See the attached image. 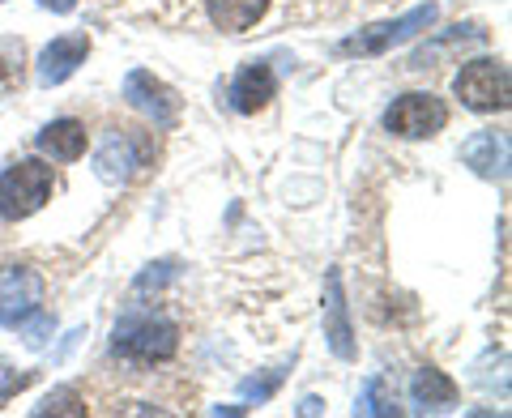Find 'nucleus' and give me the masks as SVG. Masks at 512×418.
Masks as SVG:
<instances>
[{
    "label": "nucleus",
    "mask_w": 512,
    "mask_h": 418,
    "mask_svg": "<svg viewBox=\"0 0 512 418\" xmlns=\"http://www.w3.org/2000/svg\"><path fill=\"white\" fill-rule=\"evenodd\" d=\"M90 146V133H86V124L82 120H52V124H43V133L35 137V150L43 158H52V163H77V158L86 154Z\"/></svg>",
    "instance_id": "12"
},
{
    "label": "nucleus",
    "mask_w": 512,
    "mask_h": 418,
    "mask_svg": "<svg viewBox=\"0 0 512 418\" xmlns=\"http://www.w3.org/2000/svg\"><path fill=\"white\" fill-rule=\"evenodd\" d=\"M43 9H52V13H73L77 9V0H39Z\"/></svg>",
    "instance_id": "22"
},
{
    "label": "nucleus",
    "mask_w": 512,
    "mask_h": 418,
    "mask_svg": "<svg viewBox=\"0 0 512 418\" xmlns=\"http://www.w3.org/2000/svg\"><path fill=\"white\" fill-rule=\"evenodd\" d=\"M141 158H146V154L137 150L133 137H128V133H111V137H103V146L94 150V175H99L103 184L120 188V184H128L137 175Z\"/></svg>",
    "instance_id": "10"
},
{
    "label": "nucleus",
    "mask_w": 512,
    "mask_h": 418,
    "mask_svg": "<svg viewBox=\"0 0 512 418\" xmlns=\"http://www.w3.org/2000/svg\"><path fill=\"white\" fill-rule=\"evenodd\" d=\"M325 337H329V350H333V355H338L342 363H355V359H359L355 329H350V312H346L342 273H338V269L325 273Z\"/></svg>",
    "instance_id": "8"
},
{
    "label": "nucleus",
    "mask_w": 512,
    "mask_h": 418,
    "mask_svg": "<svg viewBox=\"0 0 512 418\" xmlns=\"http://www.w3.org/2000/svg\"><path fill=\"white\" fill-rule=\"evenodd\" d=\"M274 94H278L274 69H269L265 60H252V64H244V69L235 73L227 99H231V107L239 111V116H256L261 107H269V99H274Z\"/></svg>",
    "instance_id": "9"
},
{
    "label": "nucleus",
    "mask_w": 512,
    "mask_h": 418,
    "mask_svg": "<svg viewBox=\"0 0 512 418\" xmlns=\"http://www.w3.org/2000/svg\"><path fill=\"white\" fill-rule=\"evenodd\" d=\"M111 350L128 363H167L180 350V325L167 316L141 312V303H128V312L116 320V333H111Z\"/></svg>",
    "instance_id": "1"
},
{
    "label": "nucleus",
    "mask_w": 512,
    "mask_h": 418,
    "mask_svg": "<svg viewBox=\"0 0 512 418\" xmlns=\"http://www.w3.org/2000/svg\"><path fill=\"white\" fill-rule=\"evenodd\" d=\"M487 39V30L483 26H453V30H444V35L436 39V43H427V47H419V52L410 56V69H431L444 52H457V47H466V43H483Z\"/></svg>",
    "instance_id": "16"
},
{
    "label": "nucleus",
    "mask_w": 512,
    "mask_h": 418,
    "mask_svg": "<svg viewBox=\"0 0 512 418\" xmlns=\"http://www.w3.org/2000/svg\"><path fill=\"white\" fill-rule=\"evenodd\" d=\"M35 414H73V418H82L86 401H82V393H77V389H56V393H47L39 401Z\"/></svg>",
    "instance_id": "20"
},
{
    "label": "nucleus",
    "mask_w": 512,
    "mask_h": 418,
    "mask_svg": "<svg viewBox=\"0 0 512 418\" xmlns=\"http://www.w3.org/2000/svg\"><path fill=\"white\" fill-rule=\"evenodd\" d=\"M86 56H90V39L86 35H60V39H52L39 52V82L43 86L69 82V77L86 64Z\"/></svg>",
    "instance_id": "11"
},
{
    "label": "nucleus",
    "mask_w": 512,
    "mask_h": 418,
    "mask_svg": "<svg viewBox=\"0 0 512 418\" xmlns=\"http://www.w3.org/2000/svg\"><path fill=\"white\" fill-rule=\"evenodd\" d=\"M444 124H448V107L431 90L402 94V99H393L389 111H384V128H389L393 137H406V141L436 137Z\"/></svg>",
    "instance_id": "5"
},
{
    "label": "nucleus",
    "mask_w": 512,
    "mask_h": 418,
    "mask_svg": "<svg viewBox=\"0 0 512 418\" xmlns=\"http://www.w3.org/2000/svg\"><path fill=\"white\" fill-rule=\"evenodd\" d=\"M124 103L150 116L158 128H175L180 124V94H175L167 82H158L150 69H133L124 77Z\"/></svg>",
    "instance_id": "6"
},
{
    "label": "nucleus",
    "mask_w": 512,
    "mask_h": 418,
    "mask_svg": "<svg viewBox=\"0 0 512 418\" xmlns=\"http://www.w3.org/2000/svg\"><path fill=\"white\" fill-rule=\"evenodd\" d=\"M18 329H22V342H26L30 350H43V346H47V337L56 333V316L39 308V312H30Z\"/></svg>",
    "instance_id": "19"
},
{
    "label": "nucleus",
    "mask_w": 512,
    "mask_h": 418,
    "mask_svg": "<svg viewBox=\"0 0 512 418\" xmlns=\"http://www.w3.org/2000/svg\"><path fill=\"white\" fill-rule=\"evenodd\" d=\"M359 414H402V406H397V397L384 389V380H367V389L359 397Z\"/></svg>",
    "instance_id": "18"
},
{
    "label": "nucleus",
    "mask_w": 512,
    "mask_h": 418,
    "mask_svg": "<svg viewBox=\"0 0 512 418\" xmlns=\"http://www.w3.org/2000/svg\"><path fill=\"white\" fill-rule=\"evenodd\" d=\"M43 303V278L26 265H0V325L18 329Z\"/></svg>",
    "instance_id": "7"
},
{
    "label": "nucleus",
    "mask_w": 512,
    "mask_h": 418,
    "mask_svg": "<svg viewBox=\"0 0 512 418\" xmlns=\"http://www.w3.org/2000/svg\"><path fill=\"white\" fill-rule=\"evenodd\" d=\"M453 94L461 99V107L478 111V116H491V111L508 107V64L500 56H478L470 64H461V73L453 77Z\"/></svg>",
    "instance_id": "3"
},
{
    "label": "nucleus",
    "mask_w": 512,
    "mask_h": 418,
    "mask_svg": "<svg viewBox=\"0 0 512 418\" xmlns=\"http://www.w3.org/2000/svg\"><path fill=\"white\" fill-rule=\"evenodd\" d=\"M269 9L274 0H205V18L218 35H248L256 22H265Z\"/></svg>",
    "instance_id": "13"
},
{
    "label": "nucleus",
    "mask_w": 512,
    "mask_h": 418,
    "mask_svg": "<svg viewBox=\"0 0 512 418\" xmlns=\"http://www.w3.org/2000/svg\"><path fill=\"white\" fill-rule=\"evenodd\" d=\"M410 397L419 410H448L457 401V384L448 380L440 367H419L410 380Z\"/></svg>",
    "instance_id": "15"
},
{
    "label": "nucleus",
    "mask_w": 512,
    "mask_h": 418,
    "mask_svg": "<svg viewBox=\"0 0 512 418\" xmlns=\"http://www.w3.org/2000/svg\"><path fill=\"white\" fill-rule=\"evenodd\" d=\"M461 158H466V167L474 175H483V180H504L508 175V137L487 128V133H474L466 146H461Z\"/></svg>",
    "instance_id": "14"
},
{
    "label": "nucleus",
    "mask_w": 512,
    "mask_h": 418,
    "mask_svg": "<svg viewBox=\"0 0 512 418\" xmlns=\"http://www.w3.org/2000/svg\"><path fill=\"white\" fill-rule=\"evenodd\" d=\"M320 410H325V401H320V397H308V401L299 406V414H320Z\"/></svg>",
    "instance_id": "23"
},
{
    "label": "nucleus",
    "mask_w": 512,
    "mask_h": 418,
    "mask_svg": "<svg viewBox=\"0 0 512 418\" xmlns=\"http://www.w3.org/2000/svg\"><path fill=\"white\" fill-rule=\"evenodd\" d=\"M52 188H56V175L43 158H22L0 171V218L5 222H22L30 214L52 201Z\"/></svg>",
    "instance_id": "2"
},
{
    "label": "nucleus",
    "mask_w": 512,
    "mask_h": 418,
    "mask_svg": "<svg viewBox=\"0 0 512 418\" xmlns=\"http://www.w3.org/2000/svg\"><path fill=\"white\" fill-rule=\"evenodd\" d=\"M124 414H163L158 406H124Z\"/></svg>",
    "instance_id": "24"
},
{
    "label": "nucleus",
    "mask_w": 512,
    "mask_h": 418,
    "mask_svg": "<svg viewBox=\"0 0 512 418\" xmlns=\"http://www.w3.org/2000/svg\"><path fill=\"white\" fill-rule=\"evenodd\" d=\"M286 380V367H278V372H269V376H261V380H244V384H239V393H244L248 401H256V406H261V401H269V397H274L278 393V384Z\"/></svg>",
    "instance_id": "21"
},
{
    "label": "nucleus",
    "mask_w": 512,
    "mask_h": 418,
    "mask_svg": "<svg viewBox=\"0 0 512 418\" xmlns=\"http://www.w3.org/2000/svg\"><path fill=\"white\" fill-rule=\"evenodd\" d=\"M26 82V47L22 39H0V94H18Z\"/></svg>",
    "instance_id": "17"
},
{
    "label": "nucleus",
    "mask_w": 512,
    "mask_h": 418,
    "mask_svg": "<svg viewBox=\"0 0 512 418\" xmlns=\"http://www.w3.org/2000/svg\"><path fill=\"white\" fill-rule=\"evenodd\" d=\"M436 18H440V5L436 0H427V5L402 13L397 22H376V26L359 30V35H346L338 43V52L342 56H384V52H393L397 43H406L414 35H423V30H431Z\"/></svg>",
    "instance_id": "4"
}]
</instances>
